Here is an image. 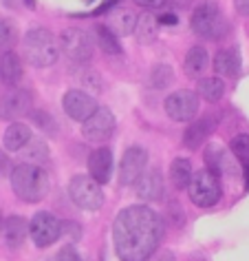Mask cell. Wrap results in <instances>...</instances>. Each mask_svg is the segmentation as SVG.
<instances>
[{"mask_svg":"<svg viewBox=\"0 0 249 261\" xmlns=\"http://www.w3.org/2000/svg\"><path fill=\"white\" fill-rule=\"evenodd\" d=\"M163 239V221L152 208L135 204L117 215L113 226L115 252L121 261H150Z\"/></svg>","mask_w":249,"mask_h":261,"instance_id":"6da1fadb","label":"cell"},{"mask_svg":"<svg viewBox=\"0 0 249 261\" xmlns=\"http://www.w3.org/2000/svg\"><path fill=\"white\" fill-rule=\"evenodd\" d=\"M9 179L14 193L27 204H38L49 193V175L42 171V166L22 162L16 168H11Z\"/></svg>","mask_w":249,"mask_h":261,"instance_id":"7a4b0ae2","label":"cell"},{"mask_svg":"<svg viewBox=\"0 0 249 261\" xmlns=\"http://www.w3.org/2000/svg\"><path fill=\"white\" fill-rule=\"evenodd\" d=\"M22 54L29 64L34 67H51L57 60L60 54V44L55 42V36L44 27L29 29L22 38Z\"/></svg>","mask_w":249,"mask_h":261,"instance_id":"3957f363","label":"cell"},{"mask_svg":"<svg viewBox=\"0 0 249 261\" xmlns=\"http://www.w3.org/2000/svg\"><path fill=\"white\" fill-rule=\"evenodd\" d=\"M190 27H192V31L196 36L205 38V40H221V38L227 36L229 22H227V18L221 14L219 5L201 3L199 7H196V11L192 14Z\"/></svg>","mask_w":249,"mask_h":261,"instance_id":"277c9868","label":"cell"},{"mask_svg":"<svg viewBox=\"0 0 249 261\" xmlns=\"http://www.w3.org/2000/svg\"><path fill=\"white\" fill-rule=\"evenodd\" d=\"M188 195L192 199V204H196L199 208H212L214 204H219V199L223 195L221 179L214 173H209L207 168H201L190 179Z\"/></svg>","mask_w":249,"mask_h":261,"instance_id":"5b68a950","label":"cell"},{"mask_svg":"<svg viewBox=\"0 0 249 261\" xmlns=\"http://www.w3.org/2000/svg\"><path fill=\"white\" fill-rule=\"evenodd\" d=\"M69 195L73 204L82 211H100L104 206L102 184H97L90 175H75L69 181Z\"/></svg>","mask_w":249,"mask_h":261,"instance_id":"8992f818","label":"cell"},{"mask_svg":"<svg viewBox=\"0 0 249 261\" xmlns=\"http://www.w3.org/2000/svg\"><path fill=\"white\" fill-rule=\"evenodd\" d=\"M57 44H60V51L69 58V60L80 62V64L88 62L90 58H93V51H95L93 36H90L88 31L75 29V27L64 29L60 34V42Z\"/></svg>","mask_w":249,"mask_h":261,"instance_id":"52a82bcc","label":"cell"},{"mask_svg":"<svg viewBox=\"0 0 249 261\" xmlns=\"http://www.w3.org/2000/svg\"><path fill=\"white\" fill-rule=\"evenodd\" d=\"M166 113L170 120L174 122H192L196 120L201 111V102H199V95L194 91H188V89H181V91H174L166 97V104H163Z\"/></svg>","mask_w":249,"mask_h":261,"instance_id":"ba28073f","label":"cell"},{"mask_svg":"<svg viewBox=\"0 0 249 261\" xmlns=\"http://www.w3.org/2000/svg\"><path fill=\"white\" fill-rule=\"evenodd\" d=\"M29 234L38 248H49L62 234V221L47 211H40L29 221Z\"/></svg>","mask_w":249,"mask_h":261,"instance_id":"9c48e42d","label":"cell"},{"mask_svg":"<svg viewBox=\"0 0 249 261\" xmlns=\"http://www.w3.org/2000/svg\"><path fill=\"white\" fill-rule=\"evenodd\" d=\"M115 126H117V122H115L113 111L106 107H97L95 113L86 122H82V133L88 142H97L100 144V142H106L113 138Z\"/></svg>","mask_w":249,"mask_h":261,"instance_id":"30bf717a","label":"cell"},{"mask_svg":"<svg viewBox=\"0 0 249 261\" xmlns=\"http://www.w3.org/2000/svg\"><path fill=\"white\" fill-rule=\"evenodd\" d=\"M31 93L24 89H9L0 95V120H20L31 111Z\"/></svg>","mask_w":249,"mask_h":261,"instance_id":"8fae6325","label":"cell"},{"mask_svg":"<svg viewBox=\"0 0 249 261\" xmlns=\"http://www.w3.org/2000/svg\"><path fill=\"white\" fill-rule=\"evenodd\" d=\"M146 166H148V153L141 146L126 148L119 164V181L123 186L137 184V179L146 173Z\"/></svg>","mask_w":249,"mask_h":261,"instance_id":"7c38bea8","label":"cell"},{"mask_svg":"<svg viewBox=\"0 0 249 261\" xmlns=\"http://www.w3.org/2000/svg\"><path fill=\"white\" fill-rule=\"evenodd\" d=\"M62 107H64V113H67L71 120L86 122L88 117L97 111V102L93 100V95L84 93V91H80V89H71V91L64 93Z\"/></svg>","mask_w":249,"mask_h":261,"instance_id":"4fadbf2b","label":"cell"},{"mask_svg":"<svg viewBox=\"0 0 249 261\" xmlns=\"http://www.w3.org/2000/svg\"><path fill=\"white\" fill-rule=\"evenodd\" d=\"M88 173L97 184H106L113 175V153L106 146H100L88 158Z\"/></svg>","mask_w":249,"mask_h":261,"instance_id":"5bb4252c","label":"cell"},{"mask_svg":"<svg viewBox=\"0 0 249 261\" xmlns=\"http://www.w3.org/2000/svg\"><path fill=\"white\" fill-rule=\"evenodd\" d=\"M214 128H216V117H212V115L192 120V124H190L185 130V135H183V144L188 148H199L203 142L214 133Z\"/></svg>","mask_w":249,"mask_h":261,"instance_id":"9a60e30c","label":"cell"},{"mask_svg":"<svg viewBox=\"0 0 249 261\" xmlns=\"http://www.w3.org/2000/svg\"><path fill=\"white\" fill-rule=\"evenodd\" d=\"M29 234V221L24 217H18V215H11V217L5 219L3 224V239L9 248H20L24 244Z\"/></svg>","mask_w":249,"mask_h":261,"instance_id":"2e32d148","label":"cell"},{"mask_svg":"<svg viewBox=\"0 0 249 261\" xmlns=\"http://www.w3.org/2000/svg\"><path fill=\"white\" fill-rule=\"evenodd\" d=\"M137 197L143 201H157L163 197V179L159 171H148L137 179Z\"/></svg>","mask_w":249,"mask_h":261,"instance_id":"e0dca14e","label":"cell"},{"mask_svg":"<svg viewBox=\"0 0 249 261\" xmlns=\"http://www.w3.org/2000/svg\"><path fill=\"white\" fill-rule=\"evenodd\" d=\"M0 80L9 89H14L22 80V60L16 51H5L0 56Z\"/></svg>","mask_w":249,"mask_h":261,"instance_id":"ac0fdd59","label":"cell"},{"mask_svg":"<svg viewBox=\"0 0 249 261\" xmlns=\"http://www.w3.org/2000/svg\"><path fill=\"white\" fill-rule=\"evenodd\" d=\"M31 128L27 126V124L22 122H11L7 130H5V138H3V144L7 151H22L24 146L31 142Z\"/></svg>","mask_w":249,"mask_h":261,"instance_id":"d6986e66","label":"cell"},{"mask_svg":"<svg viewBox=\"0 0 249 261\" xmlns=\"http://www.w3.org/2000/svg\"><path fill=\"white\" fill-rule=\"evenodd\" d=\"M214 71L223 77H234L240 71V54L238 49H221L214 56Z\"/></svg>","mask_w":249,"mask_h":261,"instance_id":"ffe728a7","label":"cell"},{"mask_svg":"<svg viewBox=\"0 0 249 261\" xmlns=\"http://www.w3.org/2000/svg\"><path fill=\"white\" fill-rule=\"evenodd\" d=\"M209 67V58H207V51L203 47H192L185 54V60H183V71H185L188 77H201L205 73V69Z\"/></svg>","mask_w":249,"mask_h":261,"instance_id":"44dd1931","label":"cell"},{"mask_svg":"<svg viewBox=\"0 0 249 261\" xmlns=\"http://www.w3.org/2000/svg\"><path fill=\"white\" fill-rule=\"evenodd\" d=\"M135 36L141 44H150L157 40L159 36V22L152 14H141L137 18V27H135Z\"/></svg>","mask_w":249,"mask_h":261,"instance_id":"7402d4cb","label":"cell"},{"mask_svg":"<svg viewBox=\"0 0 249 261\" xmlns=\"http://www.w3.org/2000/svg\"><path fill=\"white\" fill-rule=\"evenodd\" d=\"M192 164H190V160L185 158H176L172 164H170V181H172V186L174 188H188L190 184V179H192Z\"/></svg>","mask_w":249,"mask_h":261,"instance_id":"603a6c76","label":"cell"},{"mask_svg":"<svg viewBox=\"0 0 249 261\" xmlns=\"http://www.w3.org/2000/svg\"><path fill=\"white\" fill-rule=\"evenodd\" d=\"M93 34H95V42L100 44V49L104 51V54H110V56L121 54V44H119L117 36L113 34V29H110L108 24H95Z\"/></svg>","mask_w":249,"mask_h":261,"instance_id":"cb8c5ba5","label":"cell"},{"mask_svg":"<svg viewBox=\"0 0 249 261\" xmlns=\"http://www.w3.org/2000/svg\"><path fill=\"white\" fill-rule=\"evenodd\" d=\"M110 29H113V34L117 36H130L135 34V27H137V16L133 11L128 9H121V11H115L113 16H110Z\"/></svg>","mask_w":249,"mask_h":261,"instance_id":"d4e9b609","label":"cell"},{"mask_svg":"<svg viewBox=\"0 0 249 261\" xmlns=\"http://www.w3.org/2000/svg\"><path fill=\"white\" fill-rule=\"evenodd\" d=\"M205 166H207V171L209 173H214L216 177L225 171V160H227V153H225V148H223L221 144H207L205 146Z\"/></svg>","mask_w":249,"mask_h":261,"instance_id":"484cf974","label":"cell"},{"mask_svg":"<svg viewBox=\"0 0 249 261\" xmlns=\"http://www.w3.org/2000/svg\"><path fill=\"white\" fill-rule=\"evenodd\" d=\"M22 158H24L27 164H36V166L44 164V162L49 160V148H47V144H44V140L31 138L29 144L22 148Z\"/></svg>","mask_w":249,"mask_h":261,"instance_id":"4316f807","label":"cell"},{"mask_svg":"<svg viewBox=\"0 0 249 261\" xmlns=\"http://www.w3.org/2000/svg\"><path fill=\"white\" fill-rule=\"evenodd\" d=\"M196 89H199V95L207 102H219L225 93V84H223L221 77H203L196 84Z\"/></svg>","mask_w":249,"mask_h":261,"instance_id":"83f0119b","label":"cell"},{"mask_svg":"<svg viewBox=\"0 0 249 261\" xmlns=\"http://www.w3.org/2000/svg\"><path fill=\"white\" fill-rule=\"evenodd\" d=\"M16 42H18V27L9 20V18L0 16V49L11 51Z\"/></svg>","mask_w":249,"mask_h":261,"instance_id":"f1b7e54d","label":"cell"},{"mask_svg":"<svg viewBox=\"0 0 249 261\" xmlns=\"http://www.w3.org/2000/svg\"><path fill=\"white\" fill-rule=\"evenodd\" d=\"M229 148H232V155L242 166H249V133L236 135L232 140V144H229Z\"/></svg>","mask_w":249,"mask_h":261,"instance_id":"f546056e","label":"cell"},{"mask_svg":"<svg viewBox=\"0 0 249 261\" xmlns=\"http://www.w3.org/2000/svg\"><path fill=\"white\" fill-rule=\"evenodd\" d=\"M172 82V69L166 67V64H157L152 69V75H150V84L157 89H163Z\"/></svg>","mask_w":249,"mask_h":261,"instance_id":"4dcf8cb0","label":"cell"},{"mask_svg":"<svg viewBox=\"0 0 249 261\" xmlns=\"http://www.w3.org/2000/svg\"><path fill=\"white\" fill-rule=\"evenodd\" d=\"M57 261H82L80 252L75 250V246H64L57 252Z\"/></svg>","mask_w":249,"mask_h":261,"instance_id":"1f68e13d","label":"cell"},{"mask_svg":"<svg viewBox=\"0 0 249 261\" xmlns=\"http://www.w3.org/2000/svg\"><path fill=\"white\" fill-rule=\"evenodd\" d=\"M141 9H148V11H157V9H163L168 5V0H135Z\"/></svg>","mask_w":249,"mask_h":261,"instance_id":"d6a6232c","label":"cell"},{"mask_svg":"<svg viewBox=\"0 0 249 261\" xmlns=\"http://www.w3.org/2000/svg\"><path fill=\"white\" fill-rule=\"evenodd\" d=\"M34 122L36 124H40V126H44V128H53V122H51V117L47 115V113H42V111H38V113H34Z\"/></svg>","mask_w":249,"mask_h":261,"instance_id":"836d02e7","label":"cell"},{"mask_svg":"<svg viewBox=\"0 0 249 261\" xmlns=\"http://www.w3.org/2000/svg\"><path fill=\"white\" fill-rule=\"evenodd\" d=\"M11 175V166H9V158L0 151V177H7Z\"/></svg>","mask_w":249,"mask_h":261,"instance_id":"e575fe53","label":"cell"},{"mask_svg":"<svg viewBox=\"0 0 249 261\" xmlns=\"http://www.w3.org/2000/svg\"><path fill=\"white\" fill-rule=\"evenodd\" d=\"M157 22L159 24H176L179 22V18H176L174 14H159L157 16Z\"/></svg>","mask_w":249,"mask_h":261,"instance_id":"d590c367","label":"cell"},{"mask_svg":"<svg viewBox=\"0 0 249 261\" xmlns=\"http://www.w3.org/2000/svg\"><path fill=\"white\" fill-rule=\"evenodd\" d=\"M234 7L240 16H249V0H234Z\"/></svg>","mask_w":249,"mask_h":261,"instance_id":"8d00e7d4","label":"cell"},{"mask_svg":"<svg viewBox=\"0 0 249 261\" xmlns=\"http://www.w3.org/2000/svg\"><path fill=\"white\" fill-rule=\"evenodd\" d=\"M168 5H172L176 9H188L192 5V0H168Z\"/></svg>","mask_w":249,"mask_h":261,"instance_id":"74e56055","label":"cell"},{"mask_svg":"<svg viewBox=\"0 0 249 261\" xmlns=\"http://www.w3.org/2000/svg\"><path fill=\"white\" fill-rule=\"evenodd\" d=\"M157 261H176V259H174V254L170 252V250H163L159 257H157Z\"/></svg>","mask_w":249,"mask_h":261,"instance_id":"f35d334b","label":"cell"},{"mask_svg":"<svg viewBox=\"0 0 249 261\" xmlns=\"http://www.w3.org/2000/svg\"><path fill=\"white\" fill-rule=\"evenodd\" d=\"M245 188L249 191V166H245Z\"/></svg>","mask_w":249,"mask_h":261,"instance_id":"ab89813d","label":"cell"},{"mask_svg":"<svg viewBox=\"0 0 249 261\" xmlns=\"http://www.w3.org/2000/svg\"><path fill=\"white\" fill-rule=\"evenodd\" d=\"M3 224H5V219H3V211H0V230H3Z\"/></svg>","mask_w":249,"mask_h":261,"instance_id":"60d3db41","label":"cell"}]
</instances>
